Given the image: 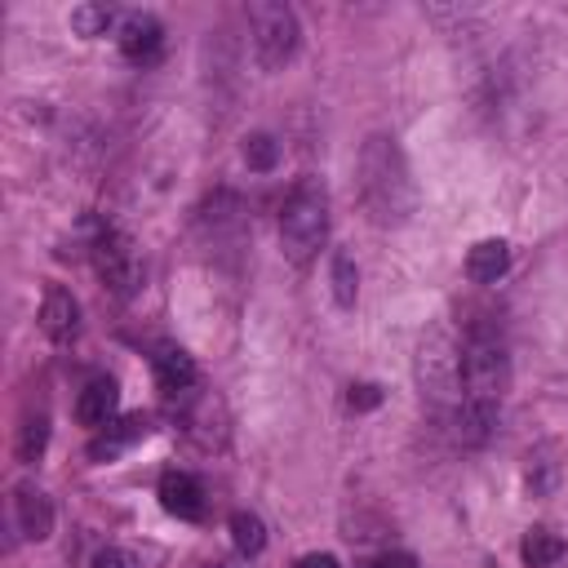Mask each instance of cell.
I'll use <instances>...</instances> for the list:
<instances>
[{"label":"cell","mask_w":568,"mask_h":568,"mask_svg":"<svg viewBox=\"0 0 568 568\" xmlns=\"http://www.w3.org/2000/svg\"><path fill=\"white\" fill-rule=\"evenodd\" d=\"M368 568H417V559H413L408 550H386V555H377Z\"/></svg>","instance_id":"603a6c76"},{"label":"cell","mask_w":568,"mask_h":568,"mask_svg":"<svg viewBox=\"0 0 568 568\" xmlns=\"http://www.w3.org/2000/svg\"><path fill=\"white\" fill-rule=\"evenodd\" d=\"M115 40H120V53L133 58V62H146L160 53V40H164V27L155 13H124L120 27H115Z\"/></svg>","instance_id":"9c48e42d"},{"label":"cell","mask_w":568,"mask_h":568,"mask_svg":"<svg viewBox=\"0 0 568 568\" xmlns=\"http://www.w3.org/2000/svg\"><path fill=\"white\" fill-rule=\"evenodd\" d=\"M13 524H18V532L27 541H44L53 532V501H49V493L40 484L22 479L13 488Z\"/></svg>","instance_id":"52a82bcc"},{"label":"cell","mask_w":568,"mask_h":568,"mask_svg":"<svg viewBox=\"0 0 568 568\" xmlns=\"http://www.w3.org/2000/svg\"><path fill=\"white\" fill-rule=\"evenodd\" d=\"M120 13L111 4H75L71 9V31L75 36H106V27L115 22Z\"/></svg>","instance_id":"ffe728a7"},{"label":"cell","mask_w":568,"mask_h":568,"mask_svg":"<svg viewBox=\"0 0 568 568\" xmlns=\"http://www.w3.org/2000/svg\"><path fill=\"white\" fill-rule=\"evenodd\" d=\"M44 444H49V417L44 413H27L22 417V430H18V462H40L44 457Z\"/></svg>","instance_id":"ac0fdd59"},{"label":"cell","mask_w":568,"mask_h":568,"mask_svg":"<svg viewBox=\"0 0 568 568\" xmlns=\"http://www.w3.org/2000/svg\"><path fill=\"white\" fill-rule=\"evenodd\" d=\"M328 284H333V302H337L342 311H351V306H355V293H359V271H355V257H351L346 248L333 253V262H328Z\"/></svg>","instance_id":"9a60e30c"},{"label":"cell","mask_w":568,"mask_h":568,"mask_svg":"<svg viewBox=\"0 0 568 568\" xmlns=\"http://www.w3.org/2000/svg\"><path fill=\"white\" fill-rule=\"evenodd\" d=\"M297 568H342V564H337L328 550H311V555L297 559Z\"/></svg>","instance_id":"cb8c5ba5"},{"label":"cell","mask_w":568,"mask_h":568,"mask_svg":"<svg viewBox=\"0 0 568 568\" xmlns=\"http://www.w3.org/2000/svg\"><path fill=\"white\" fill-rule=\"evenodd\" d=\"M417 386L435 408L457 413V404H462V342L453 337L448 324H430L422 333V342H417Z\"/></svg>","instance_id":"277c9868"},{"label":"cell","mask_w":568,"mask_h":568,"mask_svg":"<svg viewBox=\"0 0 568 568\" xmlns=\"http://www.w3.org/2000/svg\"><path fill=\"white\" fill-rule=\"evenodd\" d=\"M40 328L49 342H71L80 333V302L71 297V288L49 284L44 302H40Z\"/></svg>","instance_id":"ba28073f"},{"label":"cell","mask_w":568,"mask_h":568,"mask_svg":"<svg viewBox=\"0 0 568 568\" xmlns=\"http://www.w3.org/2000/svg\"><path fill=\"white\" fill-rule=\"evenodd\" d=\"M115 408H120V386H115L111 377H93V382L80 390V399H75L80 426H93V430H106L111 417H115Z\"/></svg>","instance_id":"7c38bea8"},{"label":"cell","mask_w":568,"mask_h":568,"mask_svg":"<svg viewBox=\"0 0 568 568\" xmlns=\"http://www.w3.org/2000/svg\"><path fill=\"white\" fill-rule=\"evenodd\" d=\"M93 266L115 297H133L142 288V257L124 231H102L93 240Z\"/></svg>","instance_id":"8992f818"},{"label":"cell","mask_w":568,"mask_h":568,"mask_svg":"<svg viewBox=\"0 0 568 568\" xmlns=\"http://www.w3.org/2000/svg\"><path fill=\"white\" fill-rule=\"evenodd\" d=\"M248 31H253V53L262 62V71H280L302 40L297 13L280 0H253L248 4Z\"/></svg>","instance_id":"5b68a950"},{"label":"cell","mask_w":568,"mask_h":568,"mask_svg":"<svg viewBox=\"0 0 568 568\" xmlns=\"http://www.w3.org/2000/svg\"><path fill=\"white\" fill-rule=\"evenodd\" d=\"M151 368H155V382H160L164 395H186V390L200 386V368L182 346H155Z\"/></svg>","instance_id":"30bf717a"},{"label":"cell","mask_w":568,"mask_h":568,"mask_svg":"<svg viewBox=\"0 0 568 568\" xmlns=\"http://www.w3.org/2000/svg\"><path fill=\"white\" fill-rule=\"evenodd\" d=\"M355 191L373 226H404L417 209V186L404 146L390 133H368L355 160Z\"/></svg>","instance_id":"7a4b0ae2"},{"label":"cell","mask_w":568,"mask_h":568,"mask_svg":"<svg viewBox=\"0 0 568 568\" xmlns=\"http://www.w3.org/2000/svg\"><path fill=\"white\" fill-rule=\"evenodd\" d=\"M510 386V355L497 320L475 315L462 333V404H457V435L462 444H484L497 426L501 395Z\"/></svg>","instance_id":"6da1fadb"},{"label":"cell","mask_w":568,"mask_h":568,"mask_svg":"<svg viewBox=\"0 0 568 568\" xmlns=\"http://www.w3.org/2000/svg\"><path fill=\"white\" fill-rule=\"evenodd\" d=\"M328 240V191L320 178H302L288 200H284V213H280V244H284V257L293 266H306Z\"/></svg>","instance_id":"3957f363"},{"label":"cell","mask_w":568,"mask_h":568,"mask_svg":"<svg viewBox=\"0 0 568 568\" xmlns=\"http://www.w3.org/2000/svg\"><path fill=\"white\" fill-rule=\"evenodd\" d=\"M93 568H142V559L133 550H124V546H102L93 555Z\"/></svg>","instance_id":"44dd1931"},{"label":"cell","mask_w":568,"mask_h":568,"mask_svg":"<svg viewBox=\"0 0 568 568\" xmlns=\"http://www.w3.org/2000/svg\"><path fill=\"white\" fill-rule=\"evenodd\" d=\"M146 435V417L142 413H129V417H120V422H111L93 444H89V462H115L124 448H133L138 439Z\"/></svg>","instance_id":"4fadbf2b"},{"label":"cell","mask_w":568,"mask_h":568,"mask_svg":"<svg viewBox=\"0 0 568 568\" xmlns=\"http://www.w3.org/2000/svg\"><path fill=\"white\" fill-rule=\"evenodd\" d=\"M244 164H248L253 173H271V169L280 164V142H275V133H266V129L248 133V138H244Z\"/></svg>","instance_id":"d6986e66"},{"label":"cell","mask_w":568,"mask_h":568,"mask_svg":"<svg viewBox=\"0 0 568 568\" xmlns=\"http://www.w3.org/2000/svg\"><path fill=\"white\" fill-rule=\"evenodd\" d=\"M160 506L169 515H178V519H200L204 515V488H200V479L186 475V470H164V479H160Z\"/></svg>","instance_id":"8fae6325"},{"label":"cell","mask_w":568,"mask_h":568,"mask_svg":"<svg viewBox=\"0 0 568 568\" xmlns=\"http://www.w3.org/2000/svg\"><path fill=\"white\" fill-rule=\"evenodd\" d=\"M510 266V244L506 240H479L470 253H466V275L475 284H497Z\"/></svg>","instance_id":"5bb4252c"},{"label":"cell","mask_w":568,"mask_h":568,"mask_svg":"<svg viewBox=\"0 0 568 568\" xmlns=\"http://www.w3.org/2000/svg\"><path fill=\"white\" fill-rule=\"evenodd\" d=\"M204 568H248V559L240 555V559H213V564H204Z\"/></svg>","instance_id":"d4e9b609"},{"label":"cell","mask_w":568,"mask_h":568,"mask_svg":"<svg viewBox=\"0 0 568 568\" xmlns=\"http://www.w3.org/2000/svg\"><path fill=\"white\" fill-rule=\"evenodd\" d=\"M559 555H564V541L550 528H528L519 541V559L528 568H550V564H559Z\"/></svg>","instance_id":"2e32d148"},{"label":"cell","mask_w":568,"mask_h":568,"mask_svg":"<svg viewBox=\"0 0 568 568\" xmlns=\"http://www.w3.org/2000/svg\"><path fill=\"white\" fill-rule=\"evenodd\" d=\"M355 413H364V408H377L382 404V390L373 386V382H364V386H351V399H346Z\"/></svg>","instance_id":"7402d4cb"},{"label":"cell","mask_w":568,"mask_h":568,"mask_svg":"<svg viewBox=\"0 0 568 568\" xmlns=\"http://www.w3.org/2000/svg\"><path fill=\"white\" fill-rule=\"evenodd\" d=\"M231 541H235V550H240L244 559H253V555L266 546V524H262L253 510H235V515H231Z\"/></svg>","instance_id":"e0dca14e"}]
</instances>
